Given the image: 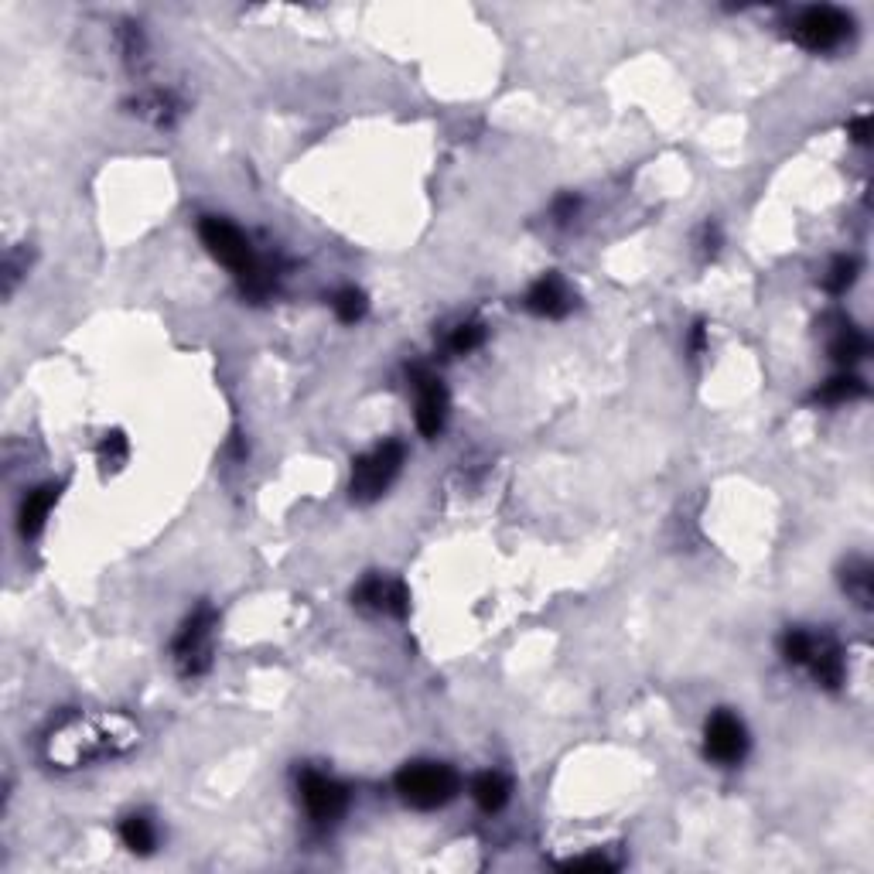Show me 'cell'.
<instances>
[{"instance_id": "cell-20", "label": "cell", "mask_w": 874, "mask_h": 874, "mask_svg": "<svg viewBox=\"0 0 874 874\" xmlns=\"http://www.w3.org/2000/svg\"><path fill=\"white\" fill-rule=\"evenodd\" d=\"M857 270H861V263H857L854 257H837L834 267H830V274L823 277V287H827L830 294H844L847 287L857 280Z\"/></svg>"}, {"instance_id": "cell-13", "label": "cell", "mask_w": 874, "mask_h": 874, "mask_svg": "<svg viewBox=\"0 0 874 874\" xmlns=\"http://www.w3.org/2000/svg\"><path fill=\"white\" fill-rule=\"evenodd\" d=\"M55 499H59V485H41V489L28 492V499L21 502V537H38L45 526L48 513H52Z\"/></svg>"}, {"instance_id": "cell-4", "label": "cell", "mask_w": 874, "mask_h": 874, "mask_svg": "<svg viewBox=\"0 0 874 874\" xmlns=\"http://www.w3.org/2000/svg\"><path fill=\"white\" fill-rule=\"evenodd\" d=\"M403 468V444L400 441H383L373 451H366L352 465V482L349 492L356 502H376L386 489L393 485V478Z\"/></svg>"}, {"instance_id": "cell-1", "label": "cell", "mask_w": 874, "mask_h": 874, "mask_svg": "<svg viewBox=\"0 0 874 874\" xmlns=\"http://www.w3.org/2000/svg\"><path fill=\"white\" fill-rule=\"evenodd\" d=\"M137 724L123 714H96V717H69L45 741V758L59 769H79V765L100 762V758L120 755L137 745Z\"/></svg>"}, {"instance_id": "cell-19", "label": "cell", "mask_w": 874, "mask_h": 874, "mask_svg": "<svg viewBox=\"0 0 874 874\" xmlns=\"http://www.w3.org/2000/svg\"><path fill=\"white\" fill-rule=\"evenodd\" d=\"M857 397H864V383L857 376H834L820 393H816V400H823V403H847V400H857Z\"/></svg>"}, {"instance_id": "cell-10", "label": "cell", "mask_w": 874, "mask_h": 874, "mask_svg": "<svg viewBox=\"0 0 874 874\" xmlns=\"http://www.w3.org/2000/svg\"><path fill=\"white\" fill-rule=\"evenodd\" d=\"M356 605L369 608V612H390L403 618L410 612V591L403 581H386V577H366V581L356 588Z\"/></svg>"}, {"instance_id": "cell-7", "label": "cell", "mask_w": 874, "mask_h": 874, "mask_svg": "<svg viewBox=\"0 0 874 874\" xmlns=\"http://www.w3.org/2000/svg\"><path fill=\"white\" fill-rule=\"evenodd\" d=\"M301 799H304V810L311 813V820L332 823L345 813V806H349V789H345L342 782L321 775V772H304L301 775Z\"/></svg>"}, {"instance_id": "cell-15", "label": "cell", "mask_w": 874, "mask_h": 874, "mask_svg": "<svg viewBox=\"0 0 874 874\" xmlns=\"http://www.w3.org/2000/svg\"><path fill=\"white\" fill-rule=\"evenodd\" d=\"M844 591L851 595L861 608H871L874 601V577H871V567L864 564V560H854V564L844 567Z\"/></svg>"}, {"instance_id": "cell-2", "label": "cell", "mask_w": 874, "mask_h": 874, "mask_svg": "<svg viewBox=\"0 0 874 874\" xmlns=\"http://www.w3.org/2000/svg\"><path fill=\"white\" fill-rule=\"evenodd\" d=\"M199 236H202V243L209 246L212 257H216L222 267H229L239 280H243L246 291H250V294L267 291V287H270L267 270H263V263L257 260V253H253L250 239L239 233L233 222L209 216V219H202Z\"/></svg>"}, {"instance_id": "cell-25", "label": "cell", "mask_w": 874, "mask_h": 874, "mask_svg": "<svg viewBox=\"0 0 874 874\" xmlns=\"http://www.w3.org/2000/svg\"><path fill=\"white\" fill-rule=\"evenodd\" d=\"M574 212H577V199H574V195H564V199H557V202H554V216H557V222L574 219Z\"/></svg>"}, {"instance_id": "cell-22", "label": "cell", "mask_w": 874, "mask_h": 874, "mask_svg": "<svg viewBox=\"0 0 874 874\" xmlns=\"http://www.w3.org/2000/svg\"><path fill=\"white\" fill-rule=\"evenodd\" d=\"M482 342H485V328H482V325H475V321H472V325H458V328H455V335H451V349H455L458 356H461V352L478 349V345H482Z\"/></svg>"}, {"instance_id": "cell-16", "label": "cell", "mask_w": 874, "mask_h": 874, "mask_svg": "<svg viewBox=\"0 0 874 874\" xmlns=\"http://www.w3.org/2000/svg\"><path fill=\"white\" fill-rule=\"evenodd\" d=\"M864 352H868V338H864L861 332H857L854 325H840L837 335L830 338V356H834L837 362H857L864 359Z\"/></svg>"}, {"instance_id": "cell-14", "label": "cell", "mask_w": 874, "mask_h": 874, "mask_svg": "<svg viewBox=\"0 0 874 874\" xmlns=\"http://www.w3.org/2000/svg\"><path fill=\"white\" fill-rule=\"evenodd\" d=\"M472 796L485 813H499L509 799V782L499 772H485L472 782Z\"/></svg>"}, {"instance_id": "cell-12", "label": "cell", "mask_w": 874, "mask_h": 874, "mask_svg": "<svg viewBox=\"0 0 874 874\" xmlns=\"http://www.w3.org/2000/svg\"><path fill=\"white\" fill-rule=\"evenodd\" d=\"M523 304L540 318H564L567 311H571V294H567L564 280H560L557 274H547L530 287V294H526Z\"/></svg>"}, {"instance_id": "cell-3", "label": "cell", "mask_w": 874, "mask_h": 874, "mask_svg": "<svg viewBox=\"0 0 874 874\" xmlns=\"http://www.w3.org/2000/svg\"><path fill=\"white\" fill-rule=\"evenodd\" d=\"M397 793L414 810H437L458 796V775L441 762H410L397 772Z\"/></svg>"}, {"instance_id": "cell-18", "label": "cell", "mask_w": 874, "mask_h": 874, "mask_svg": "<svg viewBox=\"0 0 874 874\" xmlns=\"http://www.w3.org/2000/svg\"><path fill=\"white\" fill-rule=\"evenodd\" d=\"M332 308H335L338 321H345V325H356V321L366 315L369 301H366V294L356 291V287H345V291H338L332 298Z\"/></svg>"}, {"instance_id": "cell-26", "label": "cell", "mask_w": 874, "mask_h": 874, "mask_svg": "<svg viewBox=\"0 0 874 874\" xmlns=\"http://www.w3.org/2000/svg\"><path fill=\"white\" fill-rule=\"evenodd\" d=\"M851 137H854V144H868V140H871V120L868 117L854 120L851 123Z\"/></svg>"}, {"instance_id": "cell-8", "label": "cell", "mask_w": 874, "mask_h": 874, "mask_svg": "<svg viewBox=\"0 0 874 874\" xmlns=\"http://www.w3.org/2000/svg\"><path fill=\"white\" fill-rule=\"evenodd\" d=\"M704 748H707V755H711L714 762H721V765L741 762V758H745V752H748V731H745V724H741L735 714L717 711L711 721H707Z\"/></svg>"}, {"instance_id": "cell-6", "label": "cell", "mask_w": 874, "mask_h": 874, "mask_svg": "<svg viewBox=\"0 0 874 874\" xmlns=\"http://www.w3.org/2000/svg\"><path fill=\"white\" fill-rule=\"evenodd\" d=\"M793 38L810 52H830L851 38V18L837 7H806L793 21Z\"/></svg>"}, {"instance_id": "cell-9", "label": "cell", "mask_w": 874, "mask_h": 874, "mask_svg": "<svg viewBox=\"0 0 874 874\" xmlns=\"http://www.w3.org/2000/svg\"><path fill=\"white\" fill-rule=\"evenodd\" d=\"M414 386H417V427L424 437H437L448 417V390L444 383L424 369H414Z\"/></svg>"}, {"instance_id": "cell-24", "label": "cell", "mask_w": 874, "mask_h": 874, "mask_svg": "<svg viewBox=\"0 0 874 874\" xmlns=\"http://www.w3.org/2000/svg\"><path fill=\"white\" fill-rule=\"evenodd\" d=\"M100 458H103V465H120V461L127 458V441H123L120 431L106 434V441L100 448Z\"/></svg>"}, {"instance_id": "cell-21", "label": "cell", "mask_w": 874, "mask_h": 874, "mask_svg": "<svg viewBox=\"0 0 874 874\" xmlns=\"http://www.w3.org/2000/svg\"><path fill=\"white\" fill-rule=\"evenodd\" d=\"M810 646H813V632H806V629H789L786 636H782V656H786L793 666H806Z\"/></svg>"}, {"instance_id": "cell-11", "label": "cell", "mask_w": 874, "mask_h": 874, "mask_svg": "<svg viewBox=\"0 0 874 874\" xmlns=\"http://www.w3.org/2000/svg\"><path fill=\"white\" fill-rule=\"evenodd\" d=\"M806 666H810L813 680L827 690H837L844 683V656H840V646L834 642V636L820 632L813 636V646H810V656H806Z\"/></svg>"}, {"instance_id": "cell-5", "label": "cell", "mask_w": 874, "mask_h": 874, "mask_svg": "<svg viewBox=\"0 0 874 874\" xmlns=\"http://www.w3.org/2000/svg\"><path fill=\"white\" fill-rule=\"evenodd\" d=\"M212 629H216V612L209 605H202L181 625V632L171 642L181 676H202L212 666Z\"/></svg>"}, {"instance_id": "cell-23", "label": "cell", "mask_w": 874, "mask_h": 874, "mask_svg": "<svg viewBox=\"0 0 874 874\" xmlns=\"http://www.w3.org/2000/svg\"><path fill=\"white\" fill-rule=\"evenodd\" d=\"M560 868H564V871H598V874H605V871H615L618 864L608 861V857H601V854H591V857H571V861H564Z\"/></svg>"}, {"instance_id": "cell-17", "label": "cell", "mask_w": 874, "mask_h": 874, "mask_svg": "<svg viewBox=\"0 0 874 874\" xmlns=\"http://www.w3.org/2000/svg\"><path fill=\"white\" fill-rule=\"evenodd\" d=\"M120 837L134 854H151L154 840H158L154 837V823L147 820V816H127V820L120 823Z\"/></svg>"}]
</instances>
